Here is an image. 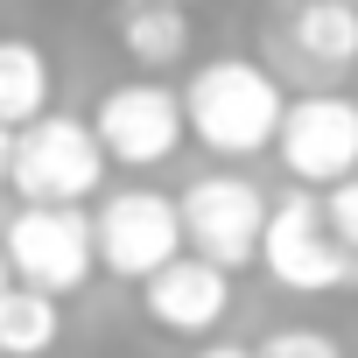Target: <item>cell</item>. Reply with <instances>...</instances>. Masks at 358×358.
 Listing matches in <instances>:
<instances>
[{"mask_svg": "<svg viewBox=\"0 0 358 358\" xmlns=\"http://www.w3.org/2000/svg\"><path fill=\"white\" fill-rule=\"evenodd\" d=\"M281 113H288V92H281V78H274L267 64H253V57H211V64H197L190 85H183V127H190L211 155H225V162H246V155L274 148Z\"/></svg>", "mask_w": 358, "mask_h": 358, "instance_id": "1", "label": "cell"}, {"mask_svg": "<svg viewBox=\"0 0 358 358\" xmlns=\"http://www.w3.org/2000/svg\"><path fill=\"white\" fill-rule=\"evenodd\" d=\"M106 183V148L92 134V120L78 113H43L36 127L15 134V162H8V190L36 211H85V197H99Z\"/></svg>", "mask_w": 358, "mask_h": 358, "instance_id": "2", "label": "cell"}, {"mask_svg": "<svg viewBox=\"0 0 358 358\" xmlns=\"http://www.w3.org/2000/svg\"><path fill=\"white\" fill-rule=\"evenodd\" d=\"M267 190L239 169H211V176H190L183 197H176V218H183V253L218 267V274H239L260 260V232H267Z\"/></svg>", "mask_w": 358, "mask_h": 358, "instance_id": "3", "label": "cell"}, {"mask_svg": "<svg viewBox=\"0 0 358 358\" xmlns=\"http://www.w3.org/2000/svg\"><path fill=\"white\" fill-rule=\"evenodd\" d=\"M260 267L274 288L288 295H337L358 281V260L344 253V239L323 218L316 190H288L267 204V232H260Z\"/></svg>", "mask_w": 358, "mask_h": 358, "instance_id": "4", "label": "cell"}, {"mask_svg": "<svg viewBox=\"0 0 358 358\" xmlns=\"http://www.w3.org/2000/svg\"><path fill=\"white\" fill-rule=\"evenodd\" d=\"M0 253H8V274L15 288H36L50 302L78 295L99 267V246H92V211H36L22 204L0 232Z\"/></svg>", "mask_w": 358, "mask_h": 358, "instance_id": "5", "label": "cell"}, {"mask_svg": "<svg viewBox=\"0 0 358 358\" xmlns=\"http://www.w3.org/2000/svg\"><path fill=\"white\" fill-rule=\"evenodd\" d=\"M92 246H99V267L113 281H134L148 288L169 260H183V218H176V197L162 190H113L99 211H92Z\"/></svg>", "mask_w": 358, "mask_h": 358, "instance_id": "6", "label": "cell"}, {"mask_svg": "<svg viewBox=\"0 0 358 358\" xmlns=\"http://www.w3.org/2000/svg\"><path fill=\"white\" fill-rule=\"evenodd\" d=\"M274 155L295 176V190H337L344 176H358V99H344V92L288 99Z\"/></svg>", "mask_w": 358, "mask_h": 358, "instance_id": "7", "label": "cell"}, {"mask_svg": "<svg viewBox=\"0 0 358 358\" xmlns=\"http://www.w3.org/2000/svg\"><path fill=\"white\" fill-rule=\"evenodd\" d=\"M92 134L106 148V162L120 169H162L176 148H183V92L162 85V78H127L99 99L92 113Z\"/></svg>", "mask_w": 358, "mask_h": 358, "instance_id": "8", "label": "cell"}, {"mask_svg": "<svg viewBox=\"0 0 358 358\" xmlns=\"http://www.w3.org/2000/svg\"><path fill=\"white\" fill-rule=\"evenodd\" d=\"M141 302H148V316L169 330V337H211L225 316H232V274H218V267H204V260H169L148 288H141Z\"/></svg>", "mask_w": 358, "mask_h": 358, "instance_id": "9", "label": "cell"}, {"mask_svg": "<svg viewBox=\"0 0 358 358\" xmlns=\"http://www.w3.org/2000/svg\"><path fill=\"white\" fill-rule=\"evenodd\" d=\"M281 43L302 71L337 78V71L358 64V8L351 0H295L281 15Z\"/></svg>", "mask_w": 358, "mask_h": 358, "instance_id": "10", "label": "cell"}, {"mask_svg": "<svg viewBox=\"0 0 358 358\" xmlns=\"http://www.w3.org/2000/svg\"><path fill=\"white\" fill-rule=\"evenodd\" d=\"M113 36L141 64V78H155V71L190 57V8L183 0H120L113 8Z\"/></svg>", "mask_w": 358, "mask_h": 358, "instance_id": "11", "label": "cell"}, {"mask_svg": "<svg viewBox=\"0 0 358 358\" xmlns=\"http://www.w3.org/2000/svg\"><path fill=\"white\" fill-rule=\"evenodd\" d=\"M50 92H57V71L43 57V43L29 36H0V127L22 134L50 113Z\"/></svg>", "mask_w": 358, "mask_h": 358, "instance_id": "12", "label": "cell"}, {"mask_svg": "<svg viewBox=\"0 0 358 358\" xmlns=\"http://www.w3.org/2000/svg\"><path fill=\"white\" fill-rule=\"evenodd\" d=\"M64 337V309L36 288H8L0 295V358H50Z\"/></svg>", "mask_w": 358, "mask_h": 358, "instance_id": "13", "label": "cell"}, {"mask_svg": "<svg viewBox=\"0 0 358 358\" xmlns=\"http://www.w3.org/2000/svg\"><path fill=\"white\" fill-rule=\"evenodd\" d=\"M323 218H330V232L344 239V253L358 260V176H344L337 190H323Z\"/></svg>", "mask_w": 358, "mask_h": 358, "instance_id": "14", "label": "cell"}, {"mask_svg": "<svg viewBox=\"0 0 358 358\" xmlns=\"http://www.w3.org/2000/svg\"><path fill=\"white\" fill-rule=\"evenodd\" d=\"M260 358H344L337 351V337H323V330H274L267 344H260Z\"/></svg>", "mask_w": 358, "mask_h": 358, "instance_id": "15", "label": "cell"}, {"mask_svg": "<svg viewBox=\"0 0 358 358\" xmlns=\"http://www.w3.org/2000/svg\"><path fill=\"white\" fill-rule=\"evenodd\" d=\"M197 358H260L253 344H197Z\"/></svg>", "mask_w": 358, "mask_h": 358, "instance_id": "16", "label": "cell"}, {"mask_svg": "<svg viewBox=\"0 0 358 358\" xmlns=\"http://www.w3.org/2000/svg\"><path fill=\"white\" fill-rule=\"evenodd\" d=\"M8 162H15V134L0 127V190H8Z\"/></svg>", "mask_w": 358, "mask_h": 358, "instance_id": "17", "label": "cell"}, {"mask_svg": "<svg viewBox=\"0 0 358 358\" xmlns=\"http://www.w3.org/2000/svg\"><path fill=\"white\" fill-rule=\"evenodd\" d=\"M15 288V274H8V253H0V295H8Z\"/></svg>", "mask_w": 358, "mask_h": 358, "instance_id": "18", "label": "cell"}, {"mask_svg": "<svg viewBox=\"0 0 358 358\" xmlns=\"http://www.w3.org/2000/svg\"><path fill=\"white\" fill-rule=\"evenodd\" d=\"M351 8H358V0H351Z\"/></svg>", "mask_w": 358, "mask_h": 358, "instance_id": "19", "label": "cell"}]
</instances>
